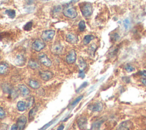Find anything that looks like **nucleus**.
I'll use <instances>...</instances> for the list:
<instances>
[{
    "label": "nucleus",
    "mask_w": 146,
    "mask_h": 130,
    "mask_svg": "<svg viewBox=\"0 0 146 130\" xmlns=\"http://www.w3.org/2000/svg\"><path fill=\"white\" fill-rule=\"evenodd\" d=\"M80 11H81L83 17L86 18L90 17L93 11L92 4L88 2L85 3L80 7Z\"/></svg>",
    "instance_id": "nucleus-1"
},
{
    "label": "nucleus",
    "mask_w": 146,
    "mask_h": 130,
    "mask_svg": "<svg viewBox=\"0 0 146 130\" xmlns=\"http://www.w3.org/2000/svg\"><path fill=\"white\" fill-rule=\"evenodd\" d=\"M63 14L65 17L70 19H74L77 17L78 13L76 9L73 7H67L64 9Z\"/></svg>",
    "instance_id": "nucleus-2"
},
{
    "label": "nucleus",
    "mask_w": 146,
    "mask_h": 130,
    "mask_svg": "<svg viewBox=\"0 0 146 130\" xmlns=\"http://www.w3.org/2000/svg\"><path fill=\"white\" fill-rule=\"evenodd\" d=\"M55 34V32L54 30H47L43 31L41 34L42 40L46 42H49L54 38Z\"/></svg>",
    "instance_id": "nucleus-3"
},
{
    "label": "nucleus",
    "mask_w": 146,
    "mask_h": 130,
    "mask_svg": "<svg viewBox=\"0 0 146 130\" xmlns=\"http://www.w3.org/2000/svg\"><path fill=\"white\" fill-rule=\"evenodd\" d=\"M45 46V42L43 40H41V39H37V40H35L31 45L32 49L35 51H38V52L44 49Z\"/></svg>",
    "instance_id": "nucleus-4"
},
{
    "label": "nucleus",
    "mask_w": 146,
    "mask_h": 130,
    "mask_svg": "<svg viewBox=\"0 0 146 130\" xmlns=\"http://www.w3.org/2000/svg\"><path fill=\"white\" fill-rule=\"evenodd\" d=\"M38 59H39L40 62L44 66H47V67H50L52 65V62L47 56L44 53H41L40 54L39 56H38Z\"/></svg>",
    "instance_id": "nucleus-5"
},
{
    "label": "nucleus",
    "mask_w": 146,
    "mask_h": 130,
    "mask_svg": "<svg viewBox=\"0 0 146 130\" xmlns=\"http://www.w3.org/2000/svg\"><path fill=\"white\" fill-rule=\"evenodd\" d=\"M63 49L64 47L62 46L61 44L60 43H58V42H56V43L53 45L51 48V50L52 52L55 55H59V54L62 53Z\"/></svg>",
    "instance_id": "nucleus-6"
},
{
    "label": "nucleus",
    "mask_w": 146,
    "mask_h": 130,
    "mask_svg": "<svg viewBox=\"0 0 146 130\" xmlns=\"http://www.w3.org/2000/svg\"><path fill=\"white\" fill-rule=\"evenodd\" d=\"M66 40L71 44H75L78 42V37L76 34L72 33H69L66 35Z\"/></svg>",
    "instance_id": "nucleus-7"
},
{
    "label": "nucleus",
    "mask_w": 146,
    "mask_h": 130,
    "mask_svg": "<svg viewBox=\"0 0 146 130\" xmlns=\"http://www.w3.org/2000/svg\"><path fill=\"white\" fill-rule=\"evenodd\" d=\"M77 59V54L74 50H71L69 54L67 55L66 60L68 64H73L76 61Z\"/></svg>",
    "instance_id": "nucleus-8"
},
{
    "label": "nucleus",
    "mask_w": 146,
    "mask_h": 130,
    "mask_svg": "<svg viewBox=\"0 0 146 130\" xmlns=\"http://www.w3.org/2000/svg\"><path fill=\"white\" fill-rule=\"evenodd\" d=\"M89 109L93 112H99L103 109V106L102 102H95L88 106Z\"/></svg>",
    "instance_id": "nucleus-9"
},
{
    "label": "nucleus",
    "mask_w": 146,
    "mask_h": 130,
    "mask_svg": "<svg viewBox=\"0 0 146 130\" xmlns=\"http://www.w3.org/2000/svg\"><path fill=\"white\" fill-rule=\"evenodd\" d=\"M40 75L41 79L45 81H48L53 78V74L50 71H42L40 72Z\"/></svg>",
    "instance_id": "nucleus-10"
},
{
    "label": "nucleus",
    "mask_w": 146,
    "mask_h": 130,
    "mask_svg": "<svg viewBox=\"0 0 146 130\" xmlns=\"http://www.w3.org/2000/svg\"><path fill=\"white\" fill-rule=\"evenodd\" d=\"M27 122L26 117L25 116H21L17 122V126H18V130H23L25 127V126L26 125Z\"/></svg>",
    "instance_id": "nucleus-11"
},
{
    "label": "nucleus",
    "mask_w": 146,
    "mask_h": 130,
    "mask_svg": "<svg viewBox=\"0 0 146 130\" xmlns=\"http://www.w3.org/2000/svg\"><path fill=\"white\" fill-rule=\"evenodd\" d=\"M14 62L16 65L19 66H22L25 65L26 59L24 56L22 55V54H18V55L16 56V58H15L14 60Z\"/></svg>",
    "instance_id": "nucleus-12"
},
{
    "label": "nucleus",
    "mask_w": 146,
    "mask_h": 130,
    "mask_svg": "<svg viewBox=\"0 0 146 130\" xmlns=\"http://www.w3.org/2000/svg\"><path fill=\"white\" fill-rule=\"evenodd\" d=\"M77 123H78V126L80 129L85 130L87 128V120L85 117H80L77 121Z\"/></svg>",
    "instance_id": "nucleus-13"
},
{
    "label": "nucleus",
    "mask_w": 146,
    "mask_h": 130,
    "mask_svg": "<svg viewBox=\"0 0 146 130\" xmlns=\"http://www.w3.org/2000/svg\"><path fill=\"white\" fill-rule=\"evenodd\" d=\"M18 89L21 94L23 96L28 95L30 94V90L24 84H20L18 86Z\"/></svg>",
    "instance_id": "nucleus-14"
},
{
    "label": "nucleus",
    "mask_w": 146,
    "mask_h": 130,
    "mask_svg": "<svg viewBox=\"0 0 146 130\" xmlns=\"http://www.w3.org/2000/svg\"><path fill=\"white\" fill-rule=\"evenodd\" d=\"M28 66H29L30 68L32 69H38L40 67L39 63L35 61V60L33 59L29 60L28 62Z\"/></svg>",
    "instance_id": "nucleus-15"
},
{
    "label": "nucleus",
    "mask_w": 146,
    "mask_h": 130,
    "mask_svg": "<svg viewBox=\"0 0 146 130\" xmlns=\"http://www.w3.org/2000/svg\"><path fill=\"white\" fill-rule=\"evenodd\" d=\"M9 66L5 63H1L0 65V74L1 75L5 74L7 73L8 71Z\"/></svg>",
    "instance_id": "nucleus-16"
},
{
    "label": "nucleus",
    "mask_w": 146,
    "mask_h": 130,
    "mask_svg": "<svg viewBox=\"0 0 146 130\" xmlns=\"http://www.w3.org/2000/svg\"><path fill=\"white\" fill-rule=\"evenodd\" d=\"M17 107L18 111L22 112V111H24L26 110V108H27V106L26 104L25 103V102L23 101H19L17 103Z\"/></svg>",
    "instance_id": "nucleus-17"
},
{
    "label": "nucleus",
    "mask_w": 146,
    "mask_h": 130,
    "mask_svg": "<svg viewBox=\"0 0 146 130\" xmlns=\"http://www.w3.org/2000/svg\"><path fill=\"white\" fill-rule=\"evenodd\" d=\"M29 84L32 89H38L40 87V84L37 81L30 80Z\"/></svg>",
    "instance_id": "nucleus-18"
},
{
    "label": "nucleus",
    "mask_w": 146,
    "mask_h": 130,
    "mask_svg": "<svg viewBox=\"0 0 146 130\" xmlns=\"http://www.w3.org/2000/svg\"><path fill=\"white\" fill-rule=\"evenodd\" d=\"M78 66L80 70H84L87 67V64H86L84 59L82 58H80L78 60Z\"/></svg>",
    "instance_id": "nucleus-19"
},
{
    "label": "nucleus",
    "mask_w": 146,
    "mask_h": 130,
    "mask_svg": "<svg viewBox=\"0 0 146 130\" xmlns=\"http://www.w3.org/2000/svg\"><path fill=\"white\" fill-rule=\"evenodd\" d=\"M94 38H95L94 36L92 35H86L84 37V38H83V44H84L85 45H88L92 40H93Z\"/></svg>",
    "instance_id": "nucleus-20"
},
{
    "label": "nucleus",
    "mask_w": 146,
    "mask_h": 130,
    "mask_svg": "<svg viewBox=\"0 0 146 130\" xmlns=\"http://www.w3.org/2000/svg\"><path fill=\"white\" fill-rule=\"evenodd\" d=\"M37 108L36 107H35L33 108H32V109L30 111L29 114V120H31L33 119L35 115L37 113Z\"/></svg>",
    "instance_id": "nucleus-21"
},
{
    "label": "nucleus",
    "mask_w": 146,
    "mask_h": 130,
    "mask_svg": "<svg viewBox=\"0 0 146 130\" xmlns=\"http://www.w3.org/2000/svg\"><path fill=\"white\" fill-rule=\"evenodd\" d=\"M5 13L10 18H14L16 17V11L13 9H7L5 10Z\"/></svg>",
    "instance_id": "nucleus-22"
},
{
    "label": "nucleus",
    "mask_w": 146,
    "mask_h": 130,
    "mask_svg": "<svg viewBox=\"0 0 146 130\" xmlns=\"http://www.w3.org/2000/svg\"><path fill=\"white\" fill-rule=\"evenodd\" d=\"M102 121L100 122V120L94 122L91 126V130H99L101 124H102Z\"/></svg>",
    "instance_id": "nucleus-23"
},
{
    "label": "nucleus",
    "mask_w": 146,
    "mask_h": 130,
    "mask_svg": "<svg viewBox=\"0 0 146 130\" xmlns=\"http://www.w3.org/2000/svg\"><path fill=\"white\" fill-rule=\"evenodd\" d=\"M2 90L4 91V92H7V93L9 94L11 89H12V88H11L10 85L9 84L4 83V84H2Z\"/></svg>",
    "instance_id": "nucleus-24"
},
{
    "label": "nucleus",
    "mask_w": 146,
    "mask_h": 130,
    "mask_svg": "<svg viewBox=\"0 0 146 130\" xmlns=\"http://www.w3.org/2000/svg\"><path fill=\"white\" fill-rule=\"evenodd\" d=\"M123 26L126 30H129L131 28V22L129 18L125 19L123 21Z\"/></svg>",
    "instance_id": "nucleus-25"
},
{
    "label": "nucleus",
    "mask_w": 146,
    "mask_h": 130,
    "mask_svg": "<svg viewBox=\"0 0 146 130\" xmlns=\"http://www.w3.org/2000/svg\"><path fill=\"white\" fill-rule=\"evenodd\" d=\"M9 94L11 96V97L14 99H16L17 97H18V95H19L18 91L13 88L11 89Z\"/></svg>",
    "instance_id": "nucleus-26"
},
{
    "label": "nucleus",
    "mask_w": 146,
    "mask_h": 130,
    "mask_svg": "<svg viewBox=\"0 0 146 130\" xmlns=\"http://www.w3.org/2000/svg\"><path fill=\"white\" fill-rule=\"evenodd\" d=\"M32 27H33V22L30 21V22L27 23L26 25L23 26V29L26 30V31H30V30L32 29Z\"/></svg>",
    "instance_id": "nucleus-27"
},
{
    "label": "nucleus",
    "mask_w": 146,
    "mask_h": 130,
    "mask_svg": "<svg viewBox=\"0 0 146 130\" xmlns=\"http://www.w3.org/2000/svg\"><path fill=\"white\" fill-rule=\"evenodd\" d=\"M79 29L80 30V32H83L86 29V24L85 22L84 21H80V22L79 23Z\"/></svg>",
    "instance_id": "nucleus-28"
},
{
    "label": "nucleus",
    "mask_w": 146,
    "mask_h": 130,
    "mask_svg": "<svg viewBox=\"0 0 146 130\" xmlns=\"http://www.w3.org/2000/svg\"><path fill=\"white\" fill-rule=\"evenodd\" d=\"M34 98L33 97H30L28 99V102L26 103L27 108H30L32 107V106L33 105L34 103Z\"/></svg>",
    "instance_id": "nucleus-29"
},
{
    "label": "nucleus",
    "mask_w": 146,
    "mask_h": 130,
    "mask_svg": "<svg viewBox=\"0 0 146 130\" xmlns=\"http://www.w3.org/2000/svg\"><path fill=\"white\" fill-rule=\"evenodd\" d=\"M125 70H126L127 72H132L134 71L135 70V69L134 68L132 65H131L130 64H127L125 66Z\"/></svg>",
    "instance_id": "nucleus-30"
},
{
    "label": "nucleus",
    "mask_w": 146,
    "mask_h": 130,
    "mask_svg": "<svg viewBox=\"0 0 146 130\" xmlns=\"http://www.w3.org/2000/svg\"><path fill=\"white\" fill-rule=\"evenodd\" d=\"M82 98H83V96H79L78 98H77L75 99V100L72 103H71V106H70V107H73L74 106H75L80 100H81Z\"/></svg>",
    "instance_id": "nucleus-31"
},
{
    "label": "nucleus",
    "mask_w": 146,
    "mask_h": 130,
    "mask_svg": "<svg viewBox=\"0 0 146 130\" xmlns=\"http://www.w3.org/2000/svg\"><path fill=\"white\" fill-rule=\"evenodd\" d=\"M89 52L91 54H94L95 53V51L96 50V46H95V45L94 44H93L92 45H91V46L89 48Z\"/></svg>",
    "instance_id": "nucleus-32"
},
{
    "label": "nucleus",
    "mask_w": 146,
    "mask_h": 130,
    "mask_svg": "<svg viewBox=\"0 0 146 130\" xmlns=\"http://www.w3.org/2000/svg\"><path fill=\"white\" fill-rule=\"evenodd\" d=\"M5 116V112L3 110V108L1 107L0 108V118L3 119Z\"/></svg>",
    "instance_id": "nucleus-33"
},
{
    "label": "nucleus",
    "mask_w": 146,
    "mask_h": 130,
    "mask_svg": "<svg viewBox=\"0 0 146 130\" xmlns=\"http://www.w3.org/2000/svg\"><path fill=\"white\" fill-rule=\"evenodd\" d=\"M85 75L84 72H83V70H80L79 73V77L82 78H83L85 77Z\"/></svg>",
    "instance_id": "nucleus-34"
},
{
    "label": "nucleus",
    "mask_w": 146,
    "mask_h": 130,
    "mask_svg": "<svg viewBox=\"0 0 146 130\" xmlns=\"http://www.w3.org/2000/svg\"><path fill=\"white\" fill-rule=\"evenodd\" d=\"M87 85V82H84L82 84L81 86H80V87L78 89V90H77V91H79V90H81L83 88H84V87H85Z\"/></svg>",
    "instance_id": "nucleus-35"
},
{
    "label": "nucleus",
    "mask_w": 146,
    "mask_h": 130,
    "mask_svg": "<svg viewBox=\"0 0 146 130\" xmlns=\"http://www.w3.org/2000/svg\"><path fill=\"white\" fill-rule=\"evenodd\" d=\"M25 1L28 5H31L34 2V0H25Z\"/></svg>",
    "instance_id": "nucleus-36"
},
{
    "label": "nucleus",
    "mask_w": 146,
    "mask_h": 130,
    "mask_svg": "<svg viewBox=\"0 0 146 130\" xmlns=\"http://www.w3.org/2000/svg\"><path fill=\"white\" fill-rule=\"evenodd\" d=\"M114 40L115 41H117L119 38V35L117 33H115V34H114Z\"/></svg>",
    "instance_id": "nucleus-37"
},
{
    "label": "nucleus",
    "mask_w": 146,
    "mask_h": 130,
    "mask_svg": "<svg viewBox=\"0 0 146 130\" xmlns=\"http://www.w3.org/2000/svg\"><path fill=\"white\" fill-rule=\"evenodd\" d=\"M141 82H142V83L143 84L144 86H146V78L145 77L142 78V79H141Z\"/></svg>",
    "instance_id": "nucleus-38"
},
{
    "label": "nucleus",
    "mask_w": 146,
    "mask_h": 130,
    "mask_svg": "<svg viewBox=\"0 0 146 130\" xmlns=\"http://www.w3.org/2000/svg\"><path fill=\"white\" fill-rule=\"evenodd\" d=\"M10 130H18V126H17V125H13L12 127H11Z\"/></svg>",
    "instance_id": "nucleus-39"
},
{
    "label": "nucleus",
    "mask_w": 146,
    "mask_h": 130,
    "mask_svg": "<svg viewBox=\"0 0 146 130\" xmlns=\"http://www.w3.org/2000/svg\"><path fill=\"white\" fill-rule=\"evenodd\" d=\"M140 74L143 75V76H144V77L146 78V71L145 70L141 71V72H140Z\"/></svg>",
    "instance_id": "nucleus-40"
},
{
    "label": "nucleus",
    "mask_w": 146,
    "mask_h": 130,
    "mask_svg": "<svg viewBox=\"0 0 146 130\" xmlns=\"http://www.w3.org/2000/svg\"><path fill=\"white\" fill-rule=\"evenodd\" d=\"M64 125H61L58 128V129H57V130H63L64 129Z\"/></svg>",
    "instance_id": "nucleus-41"
},
{
    "label": "nucleus",
    "mask_w": 146,
    "mask_h": 130,
    "mask_svg": "<svg viewBox=\"0 0 146 130\" xmlns=\"http://www.w3.org/2000/svg\"><path fill=\"white\" fill-rule=\"evenodd\" d=\"M41 1H49L50 0H41Z\"/></svg>",
    "instance_id": "nucleus-42"
}]
</instances>
